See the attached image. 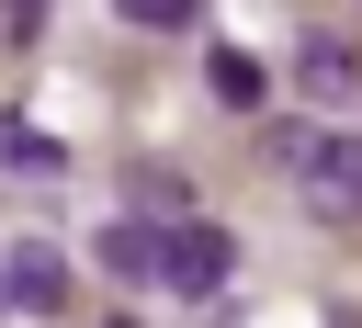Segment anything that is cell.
<instances>
[{"label":"cell","instance_id":"cell-5","mask_svg":"<svg viewBox=\"0 0 362 328\" xmlns=\"http://www.w3.org/2000/svg\"><path fill=\"white\" fill-rule=\"evenodd\" d=\"M102 271L113 283H158V226H102Z\"/></svg>","mask_w":362,"mask_h":328},{"label":"cell","instance_id":"cell-7","mask_svg":"<svg viewBox=\"0 0 362 328\" xmlns=\"http://www.w3.org/2000/svg\"><path fill=\"white\" fill-rule=\"evenodd\" d=\"M0 158H11V170H68V147L34 136V124H11V113H0Z\"/></svg>","mask_w":362,"mask_h":328},{"label":"cell","instance_id":"cell-4","mask_svg":"<svg viewBox=\"0 0 362 328\" xmlns=\"http://www.w3.org/2000/svg\"><path fill=\"white\" fill-rule=\"evenodd\" d=\"M204 79H215V102H238V113H260V102H272V68H260V57H238V45H215V57H204Z\"/></svg>","mask_w":362,"mask_h":328},{"label":"cell","instance_id":"cell-6","mask_svg":"<svg viewBox=\"0 0 362 328\" xmlns=\"http://www.w3.org/2000/svg\"><path fill=\"white\" fill-rule=\"evenodd\" d=\"M294 79H305L317 102H351V57H339L328 34H317V45H294Z\"/></svg>","mask_w":362,"mask_h":328},{"label":"cell","instance_id":"cell-9","mask_svg":"<svg viewBox=\"0 0 362 328\" xmlns=\"http://www.w3.org/2000/svg\"><path fill=\"white\" fill-rule=\"evenodd\" d=\"M34 23H45V0H0V34H11V45H23Z\"/></svg>","mask_w":362,"mask_h":328},{"label":"cell","instance_id":"cell-10","mask_svg":"<svg viewBox=\"0 0 362 328\" xmlns=\"http://www.w3.org/2000/svg\"><path fill=\"white\" fill-rule=\"evenodd\" d=\"M0 317H11V294H0Z\"/></svg>","mask_w":362,"mask_h":328},{"label":"cell","instance_id":"cell-3","mask_svg":"<svg viewBox=\"0 0 362 328\" xmlns=\"http://www.w3.org/2000/svg\"><path fill=\"white\" fill-rule=\"evenodd\" d=\"M0 294H11L23 317H57V305H68V260H57L45 238H11V260H0Z\"/></svg>","mask_w":362,"mask_h":328},{"label":"cell","instance_id":"cell-8","mask_svg":"<svg viewBox=\"0 0 362 328\" xmlns=\"http://www.w3.org/2000/svg\"><path fill=\"white\" fill-rule=\"evenodd\" d=\"M113 11H124V23H147V34H181L204 0H113Z\"/></svg>","mask_w":362,"mask_h":328},{"label":"cell","instance_id":"cell-1","mask_svg":"<svg viewBox=\"0 0 362 328\" xmlns=\"http://www.w3.org/2000/svg\"><path fill=\"white\" fill-rule=\"evenodd\" d=\"M283 170L305 181V204H317V215H362V136L283 124Z\"/></svg>","mask_w":362,"mask_h":328},{"label":"cell","instance_id":"cell-2","mask_svg":"<svg viewBox=\"0 0 362 328\" xmlns=\"http://www.w3.org/2000/svg\"><path fill=\"white\" fill-rule=\"evenodd\" d=\"M158 283H170V294H192V305H215V294L238 283V238H226V226H204V215H192V226H158Z\"/></svg>","mask_w":362,"mask_h":328}]
</instances>
